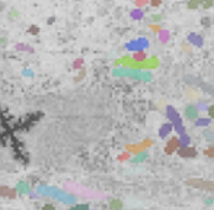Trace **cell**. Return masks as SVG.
<instances>
[{
    "mask_svg": "<svg viewBox=\"0 0 214 210\" xmlns=\"http://www.w3.org/2000/svg\"><path fill=\"white\" fill-rule=\"evenodd\" d=\"M149 3H150V0H136V6L137 7H143V6H146Z\"/></svg>",
    "mask_w": 214,
    "mask_h": 210,
    "instance_id": "cell-16",
    "label": "cell"
},
{
    "mask_svg": "<svg viewBox=\"0 0 214 210\" xmlns=\"http://www.w3.org/2000/svg\"><path fill=\"white\" fill-rule=\"evenodd\" d=\"M35 191L39 197H48V198H54L63 204L67 206H73L77 203V197L71 192H67L58 187H53V185H47V184H38L35 187Z\"/></svg>",
    "mask_w": 214,
    "mask_h": 210,
    "instance_id": "cell-1",
    "label": "cell"
},
{
    "mask_svg": "<svg viewBox=\"0 0 214 210\" xmlns=\"http://www.w3.org/2000/svg\"><path fill=\"white\" fill-rule=\"evenodd\" d=\"M214 203V198H211V197H208V198H205V204L207 206H211Z\"/></svg>",
    "mask_w": 214,
    "mask_h": 210,
    "instance_id": "cell-25",
    "label": "cell"
},
{
    "mask_svg": "<svg viewBox=\"0 0 214 210\" xmlns=\"http://www.w3.org/2000/svg\"><path fill=\"white\" fill-rule=\"evenodd\" d=\"M141 79H143V80H146V82H149V80L152 79V74H150V73H146V71L143 70V77H141Z\"/></svg>",
    "mask_w": 214,
    "mask_h": 210,
    "instance_id": "cell-18",
    "label": "cell"
},
{
    "mask_svg": "<svg viewBox=\"0 0 214 210\" xmlns=\"http://www.w3.org/2000/svg\"><path fill=\"white\" fill-rule=\"evenodd\" d=\"M182 47H184V50H185V51H191V47H189L188 44H184Z\"/></svg>",
    "mask_w": 214,
    "mask_h": 210,
    "instance_id": "cell-27",
    "label": "cell"
},
{
    "mask_svg": "<svg viewBox=\"0 0 214 210\" xmlns=\"http://www.w3.org/2000/svg\"><path fill=\"white\" fill-rule=\"evenodd\" d=\"M157 66H159V58L155 57V55L141 61V70H155Z\"/></svg>",
    "mask_w": 214,
    "mask_h": 210,
    "instance_id": "cell-3",
    "label": "cell"
},
{
    "mask_svg": "<svg viewBox=\"0 0 214 210\" xmlns=\"http://www.w3.org/2000/svg\"><path fill=\"white\" fill-rule=\"evenodd\" d=\"M149 158V153L146 152V150H143V152H140V153H137L136 155V158H133V163H140V162H143V160H146Z\"/></svg>",
    "mask_w": 214,
    "mask_h": 210,
    "instance_id": "cell-9",
    "label": "cell"
},
{
    "mask_svg": "<svg viewBox=\"0 0 214 210\" xmlns=\"http://www.w3.org/2000/svg\"><path fill=\"white\" fill-rule=\"evenodd\" d=\"M202 6H204V7H210V6H213V0H205Z\"/></svg>",
    "mask_w": 214,
    "mask_h": 210,
    "instance_id": "cell-24",
    "label": "cell"
},
{
    "mask_svg": "<svg viewBox=\"0 0 214 210\" xmlns=\"http://www.w3.org/2000/svg\"><path fill=\"white\" fill-rule=\"evenodd\" d=\"M178 153L181 155V156L188 158V156H195L197 150L195 149H192V147H181V149L178 150Z\"/></svg>",
    "mask_w": 214,
    "mask_h": 210,
    "instance_id": "cell-6",
    "label": "cell"
},
{
    "mask_svg": "<svg viewBox=\"0 0 214 210\" xmlns=\"http://www.w3.org/2000/svg\"><path fill=\"white\" fill-rule=\"evenodd\" d=\"M204 1H205V0H189V1H188V7H189V9H198L199 6L204 4Z\"/></svg>",
    "mask_w": 214,
    "mask_h": 210,
    "instance_id": "cell-11",
    "label": "cell"
},
{
    "mask_svg": "<svg viewBox=\"0 0 214 210\" xmlns=\"http://www.w3.org/2000/svg\"><path fill=\"white\" fill-rule=\"evenodd\" d=\"M15 190L19 195H31L32 194V187L26 182V181H19L15 187Z\"/></svg>",
    "mask_w": 214,
    "mask_h": 210,
    "instance_id": "cell-2",
    "label": "cell"
},
{
    "mask_svg": "<svg viewBox=\"0 0 214 210\" xmlns=\"http://www.w3.org/2000/svg\"><path fill=\"white\" fill-rule=\"evenodd\" d=\"M160 41H162V42L169 41V32H168V31H162V32H160Z\"/></svg>",
    "mask_w": 214,
    "mask_h": 210,
    "instance_id": "cell-14",
    "label": "cell"
},
{
    "mask_svg": "<svg viewBox=\"0 0 214 210\" xmlns=\"http://www.w3.org/2000/svg\"><path fill=\"white\" fill-rule=\"evenodd\" d=\"M41 210H57V209L54 207L53 204H50V203H47V204H44V206H42V209H41Z\"/></svg>",
    "mask_w": 214,
    "mask_h": 210,
    "instance_id": "cell-19",
    "label": "cell"
},
{
    "mask_svg": "<svg viewBox=\"0 0 214 210\" xmlns=\"http://www.w3.org/2000/svg\"><path fill=\"white\" fill-rule=\"evenodd\" d=\"M184 114H185V117L188 120H198V117H199V111H198V108L195 105H188L185 108Z\"/></svg>",
    "mask_w": 214,
    "mask_h": 210,
    "instance_id": "cell-4",
    "label": "cell"
},
{
    "mask_svg": "<svg viewBox=\"0 0 214 210\" xmlns=\"http://www.w3.org/2000/svg\"><path fill=\"white\" fill-rule=\"evenodd\" d=\"M202 22H204V25H205V26L208 25V19H207V18H205V19H202Z\"/></svg>",
    "mask_w": 214,
    "mask_h": 210,
    "instance_id": "cell-28",
    "label": "cell"
},
{
    "mask_svg": "<svg viewBox=\"0 0 214 210\" xmlns=\"http://www.w3.org/2000/svg\"><path fill=\"white\" fill-rule=\"evenodd\" d=\"M188 184H191V185H194L197 188H214V184L213 182H207V181H199V179H191V181H188Z\"/></svg>",
    "mask_w": 214,
    "mask_h": 210,
    "instance_id": "cell-5",
    "label": "cell"
},
{
    "mask_svg": "<svg viewBox=\"0 0 214 210\" xmlns=\"http://www.w3.org/2000/svg\"><path fill=\"white\" fill-rule=\"evenodd\" d=\"M109 209L111 210H123V201L118 198H112L109 201Z\"/></svg>",
    "mask_w": 214,
    "mask_h": 210,
    "instance_id": "cell-8",
    "label": "cell"
},
{
    "mask_svg": "<svg viewBox=\"0 0 214 210\" xmlns=\"http://www.w3.org/2000/svg\"><path fill=\"white\" fill-rule=\"evenodd\" d=\"M178 147H179V140L176 139V137H173V139L169 141V144H168V147H166L165 150H166L168 153H172V152H173V150H176Z\"/></svg>",
    "mask_w": 214,
    "mask_h": 210,
    "instance_id": "cell-7",
    "label": "cell"
},
{
    "mask_svg": "<svg viewBox=\"0 0 214 210\" xmlns=\"http://www.w3.org/2000/svg\"><path fill=\"white\" fill-rule=\"evenodd\" d=\"M170 128H172V125H170V124H168V125H163V130H162V136H165V133H166V134H168V133H169V131H170Z\"/></svg>",
    "mask_w": 214,
    "mask_h": 210,
    "instance_id": "cell-17",
    "label": "cell"
},
{
    "mask_svg": "<svg viewBox=\"0 0 214 210\" xmlns=\"http://www.w3.org/2000/svg\"><path fill=\"white\" fill-rule=\"evenodd\" d=\"M207 111H208V115H210L211 118H214V105H210Z\"/></svg>",
    "mask_w": 214,
    "mask_h": 210,
    "instance_id": "cell-21",
    "label": "cell"
},
{
    "mask_svg": "<svg viewBox=\"0 0 214 210\" xmlns=\"http://www.w3.org/2000/svg\"><path fill=\"white\" fill-rule=\"evenodd\" d=\"M160 3H162V0H150V4H152L153 7H157Z\"/></svg>",
    "mask_w": 214,
    "mask_h": 210,
    "instance_id": "cell-22",
    "label": "cell"
},
{
    "mask_svg": "<svg viewBox=\"0 0 214 210\" xmlns=\"http://www.w3.org/2000/svg\"><path fill=\"white\" fill-rule=\"evenodd\" d=\"M152 19H153L155 22H159V20L162 19V16H160V15H153V18H152Z\"/></svg>",
    "mask_w": 214,
    "mask_h": 210,
    "instance_id": "cell-26",
    "label": "cell"
},
{
    "mask_svg": "<svg viewBox=\"0 0 214 210\" xmlns=\"http://www.w3.org/2000/svg\"><path fill=\"white\" fill-rule=\"evenodd\" d=\"M208 120H197V125H207Z\"/></svg>",
    "mask_w": 214,
    "mask_h": 210,
    "instance_id": "cell-23",
    "label": "cell"
},
{
    "mask_svg": "<svg viewBox=\"0 0 214 210\" xmlns=\"http://www.w3.org/2000/svg\"><path fill=\"white\" fill-rule=\"evenodd\" d=\"M133 58L136 60V61H144L146 60V54H144V51H137V52H134V55H133Z\"/></svg>",
    "mask_w": 214,
    "mask_h": 210,
    "instance_id": "cell-12",
    "label": "cell"
},
{
    "mask_svg": "<svg viewBox=\"0 0 214 210\" xmlns=\"http://www.w3.org/2000/svg\"><path fill=\"white\" fill-rule=\"evenodd\" d=\"M186 96H188L189 99H198V98H199V93L195 92L194 89H188V90H186Z\"/></svg>",
    "mask_w": 214,
    "mask_h": 210,
    "instance_id": "cell-13",
    "label": "cell"
},
{
    "mask_svg": "<svg viewBox=\"0 0 214 210\" xmlns=\"http://www.w3.org/2000/svg\"><path fill=\"white\" fill-rule=\"evenodd\" d=\"M67 210H90V206L86 203H76L73 206H69Z\"/></svg>",
    "mask_w": 214,
    "mask_h": 210,
    "instance_id": "cell-10",
    "label": "cell"
},
{
    "mask_svg": "<svg viewBox=\"0 0 214 210\" xmlns=\"http://www.w3.org/2000/svg\"><path fill=\"white\" fill-rule=\"evenodd\" d=\"M150 29L155 31V32H157V34H160L162 32V28L157 25V23H150Z\"/></svg>",
    "mask_w": 214,
    "mask_h": 210,
    "instance_id": "cell-15",
    "label": "cell"
},
{
    "mask_svg": "<svg viewBox=\"0 0 214 210\" xmlns=\"http://www.w3.org/2000/svg\"><path fill=\"white\" fill-rule=\"evenodd\" d=\"M204 153H205L207 156H213V158H214V147H210V149L204 150Z\"/></svg>",
    "mask_w": 214,
    "mask_h": 210,
    "instance_id": "cell-20",
    "label": "cell"
}]
</instances>
